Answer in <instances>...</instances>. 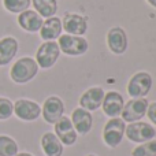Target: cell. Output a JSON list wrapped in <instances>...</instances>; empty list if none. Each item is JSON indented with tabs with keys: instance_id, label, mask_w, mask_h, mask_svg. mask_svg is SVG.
<instances>
[{
	"instance_id": "7c38bea8",
	"label": "cell",
	"mask_w": 156,
	"mask_h": 156,
	"mask_svg": "<svg viewBox=\"0 0 156 156\" xmlns=\"http://www.w3.org/2000/svg\"><path fill=\"white\" fill-rule=\"evenodd\" d=\"M123 105H125V101L121 93H118L115 90H111L104 94L101 108H103V112L107 116H110V118H118L122 114Z\"/></svg>"
},
{
	"instance_id": "8992f818",
	"label": "cell",
	"mask_w": 156,
	"mask_h": 156,
	"mask_svg": "<svg viewBox=\"0 0 156 156\" xmlns=\"http://www.w3.org/2000/svg\"><path fill=\"white\" fill-rule=\"evenodd\" d=\"M125 133H126V137L132 143H137V144L151 141V140H154V137L156 136V130L154 126L145 123V122H140V121L130 123L125 129Z\"/></svg>"
},
{
	"instance_id": "ffe728a7",
	"label": "cell",
	"mask_w": 156,
	"mask_h": 156,
	"mask_svg": "<svg viewBox=\"0 0 156 156\" xmlns=\"http://www.w3.org/2000/svg\"><path fill=\"white\" fill-rule=\"evenodd\" d=\"M32 4L41 18H51L58 11L56 0H32Z\"/></svg>"
},
{
	"instance_id": "cb8c5ba5",
	"label": "cell",
	"mask_w": 156,
	"mask_h": 156,
	"mask_svg": "<svg viewBox=\"0 0 156 156\" xmlns=\"http://www.w3.org/2000/svg\"><path fill=\"white\" fill-rule=\"evenodd\" d=\"M14 114V103L7 97H0V121H7Z\"/></svg>"
},
{
	"instance_id": "7402d4cb",
	"label": "cell",
	"mask_w": 156,
	"mask_h": 156,
	"mask_svg": "<svg viewBox=\"0 0 156 156\" xmlns=\"http://www.w3.org/2000/svg\"><path fill=\"white\" fill-rule=\"evenodd\" d=\"M3 7L11 14H21L29 10L32 0H2Z\"/></svg>"
},
{
	"instance_id": "2e32d148",
	"label": "cell",
	"mask_w": 156,
	"mask_h": 156,
	"mask_svg": "<svg viewBox=\"0 0 156 156\" xmlns=\"http://www.w3.org/2000/svg\"><path fill=\"white\" fill-rule=\"evenodd\" d=\"M18 25L29 33H36L40 32L41 25H43V18L40 16V14L36 12L34 10H26L23 12L18 14V19H16Z\"/></svg>"
},
{
	"instance_id": "e0dca14e",
	"label": "cell",
	"mask_w": 156,
	"mask_h": 156,
	"mask_svg": "<svg viewBox=\"0 0 156 156\" xmlns=\"http://www.w3.org/2000/svg\"><path fill=\"white\" fill-rule=\"evenodd\" d=\"M19 49V44L16 38L7 36L0 38V66H7L15 58Z\"/></svg>"
},
{
	"instance_id": "4316f807",
	"label": "cell",
	"mask_w": 156,
	"mask_h": 156,
	"mask_svg": "<svg viewBox=\"0 0 156 156\" xmlns=\"http://www.w3.org/2000/svg\"><path fill=\"white\" fill-rule=\"evenodd\" d=\"M147 2H148L149 4L152 5V7H155V8H156V0H147Z\"/></svg>"
},
{
	"instance_id": "ac0fdd59",
	"label": "cell",
	"mask_w": 156,
	"mask_h": 156,
	"mask_svg": "<svg viewBox=\"0 0 156 156\" xmlns=\"http://www.w3.org/2000/svg\"><path fill=\"white\" fill-rule=\"evenodd\" d=\"M62 21L56 16H51L43 22L40 29V36L44 41H55L62 34Z\"/></svg>"
},
{
	"instance_id": "6da1fadb",
	"label": "cell",
	"mask_w": 156,
	"mask_h": 156,
	"mask_svg": "<svg viewBox=\"0 0 156 156\" xmlns=\"http://www.w3.org/2000/svg\"><path fill=\"white\" fill-rule=\"evenodd\" d=\"M38 65L33 58L23 56L18 59L10 69V78L15 83H27L37 76Z\"/></svg>"
},
{
	"instance_id": "3957f363",
	"label": "cell",
	"mask_w": 156,
	"mask_h": 156,
	"mask_svg": "<svg viewBox=\"0 0 156 156\" xmlns=\"http://www.w3.org/2000/svg\"><path fill=\"white\" fill-rule=\"evenodd\" d=\"M152 89V77L147 71H138L130 78L127 83V93L133 99L144 97Z\"/></svg>"
},
{
	"instance_id": "30bf717a",
	"label": "cell",
	"mask_w": 156,
	"mask_h": 156,
	"mask_svg": "<svg viewBox=\"0 0 156 156\" xmlns=\"http://www.w3.org/2000/svg\"><path fill=\"white\" fill-rule=\"evenodd\" d=\"M107 45L115 55H122L127 49V36L122 27L114 26L107 33Z\"/></svg>"
},
{
	"instance_id": "52a82bcc",
	"label": "cell",
	"mask_w": 156,
	"mask_h": 156,
	"mask_svg": "<svg viewBox=\"0 0 156 156\" xmlns=\"http://www.w3.org/2000/svg\"><path fill=\"white\" fill-rule=\"evenodd\" d=\"M148 100L145 97H138V99H132L123 105L122 110V119L123 122H138L141 118H144L148 108Z\"/></svg>"
},
{
	"instance_id": "277c9868",
	"label": "cell",
	"mask_w": 156,
	"mask_h": 156,
	"mask_svg": "<svg viewBox=\"0 0 156 156\" xmlns=\"http://www.w3.org/2000/svg\"><path fill=\"white\" fill-rule=\"evenodd\" d=\"M125 123L126 122H123L122 118H111L105 123L104 130H103V140L110 148H115L121 144L125 136V129H126Z\"/></svg>"
},
{
	"instance_id": "ba28073f",
	"label": "cell",
	"mask_w": 156,
	"mask_h": 156,
	"mask_svg": "<svg viewBox=\"0 0 156 156\" xmlns=\"http://www.w3.org/2000/svg\"><path fill=\"white\" fill-rule=\"evenodd\" d=\"M65 114V104L58 96H49L41 107V115L47 123L55 125Z\"/></svg>"
},
{
	"instance_id": "9c48e42d",
	"label": "cell",
	"mask_w": 156,
	"mask_h": 156,
	"mask_svg": "<svg viewBox=\"0 0 156 156\" xmlns=\"http://www.w3.org/2000/svg\"><path fill=\"white\" fill-rule=\"evenodd\" d=\"M14 114L21 121L32 122L41 115V107L33 100L19 99L14 103Z\"/></svg>"
},
{
	"instance_id": "d4e9b609",
	"label": "cell",
	"mask_w": 156,
	"mask_h": 156,
	"mask_svg": "<svg viewBox=\"0 0 156 156\" xmlns=\"http://www.w3.org/2000/svg\"><path fill=\"white\" fill-rule=\"evenodd\" d=\"M145 115H148V118L151 119L152 123L156 125V101L148 104V108H147V114H145Z\"/></svg>"
},
{
	"instance_id": "d6986e66",
	"label": "cell",
	"mask_w": 156,
	"mask_h": 156,
	"mask_svg": "<svg viewBox=\"0 0 156 156\" xmlns=\"http://www.w3.org/2000/svg\"><path fill=\"white\" fill-rule=\"evenodd\" d=\"M41 148L47 156H62L63 155V144L55 136V133L47 132L41 137Z\"/></svg>"
},
{
	"instance_id": "4fadbf2b",
	"label": "cell",
	"mask_w": 156,
	"mask_h": 156,
	"mask_svg": "<svg viewBox=\"0 0 156 156\" xmlns=\"http://www.w3.org/2000/svg\"><path fill=\"white\" fill-rule=\"evenodd\" d=\"M104 90L100 86H92L88 90H85L80 97L81 108L86 111H96L101 107L103 99H104Z\"/></svg>"
},
{
	"instance_id": "44dd1931",
	"label": "cell",
	"mask_w": 156,
	"mask_h": 156,
	"mask_svg": "<svg viewBox=\"0 0 156 156\" xmlns=\"http://www.w3.org/2000/svg\"><path fill=\"white\" fill-rule=\"evenodd\" d=\"M18 154V144L10 136L0 134V156H15Z\"/></svg>"
},
{
	"instance_id": "7a4b0ae2",
	"label": "cell",
	"mask_w": 156,
	"mask_h": 156,
	"mask_svg": "<svg viewBox=\"0 0 156 156\" xmlns=\"http://www.w3.org/2000/svg\"><path fill=\"white\" fill-rule=\"evenodd\" d=\"M59 49L67 56H80L86 54L89 48L88 40L82 36H73V34H60L58 38Z\"/></svg>"
},
{
	"instance_id": "5bb4252c",
	"label": "cell",
	"mask_w": 156,
	"mask_h": 156,
	"mask_svg": "<svg viewBox=\"0 0 156 156\" xmlns=\"http://www.w3.org/2000/svg\"><path fill=\"white\" fill-rule=\"evenodd\" d=\"M62 27L67 34L73 36H83L88 30L86 18L78 14H66L62 19Z\"/></svg>"
},
{
	"instance_id": "83f0119b",
	"label": "cell",
	"mask_w": 156,
	"mask_h": 156,
	"mask_svg": "<svg viewBox=\"0 0 156 156\" xmlns=\"http://www.w3.org/2000/svg\"><path fill=\"white\" fill-rule=\"evenodd\" d=\"M88 156H96V155H88Z\"/></svg>"
},
{
	"instance_id": "484cf974",
	"label": "cell",
	"mask_w": 156,
	"mask_h": 156,
	"mask_svg": "<svg viewBox=\"0 0 156 156\" xmlns=\"http://www.w3.org/2000/svg\"><path fill=\"white\" fill-rule=\"evenodd\" d=\"M15 156H33V155L29 154V152H21V154H16Z\"/></svg>"
},
{
	"instance_id": "603a6c76",
	"label": "cell",
	"mask_w": 156,
	"mask_h": 156,
	"mask_svg": "<svg viewBox=\"0 0 156 156\" xmlns=\"http://www.w3.org/2000/svg\"><path fill=\"white\" fill-rule=\"evenodd\" d=\"M132 156H156V140L143 143L133 149Z\"/></svg>"
},
{
	"instance_id": "8fae6325",
	"label": "cell",
	"mask_w": 156,
	"mask_h": 156,
	"mask_svg": "<svg viewBox=\"0 0 156 156\" xmlns=\"http://www.w3.org/2000/svg\"><path fill=\"white\" fill-rule=\"evenodd\" d=\"M55 136L60 140L63 145H73L77 141V132L74 129L71 119L63 115L55 123Z\"/></svg>"
},
{
	"instance_id": "9a60e30c",
	"label": "cell",
	"mask_w": 156,
	"mask_h": 156,
	"mask_svg": "<svg viewBox=\"0 0 156 156\" xmlns=\"http://www.w3.org/2000/svg\"><path fill=\"white\" fill-rule=\"evenodd\" d=\"M71 123L77 133L86 134L90 132L92 126H93V116H92L90 111H86L81 107L76 108L71 114Z\"/></svg>"
},
{
	"instance_id": "5b68a950",
	"label": "cell",
	"mask_w": 156,
	"mask_h": 156,
	"mask_svg": "<svg viewBox=\"0 0 156 156\" xmlns=\"http://www.w3.org/2000/svg\"><path fill=\"white\" fill-rule=\"evenodd\" d=\"M60 49L58 43L55 41H45L38 47L37 52H36V62H37L38 67L41 69H51L52 66L56 63L59 59Z\"/></svg>"
}]
</instances>
